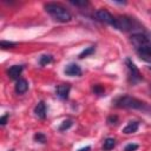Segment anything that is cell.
Here are the masks:
<instances>
[{"label": "cell", "instance_id": "1", "mask_svg": "<svg viewBox=\"0 0 151 151\" xmlns=\"http://www.w3.org/2000/svg\"><path fill=\"white\" fill-rule=\"evenodd\" d=\"M45 9L54 20L59 22H68L72 19V14L60 4L47 2L45 5Z\"/></svg>", "mask_w": 151, "mask_h": 151}, {"label": "cell", "instance_id": "2", "mask_svg": "<svg viewBox=\"0 0 151 151\" xmlns=\"http://www.w3.org/2000/svg\"><path fill=\"white\" fill-rule=\"evenodd\" d=\"M114 106L120 109H132V110H145L146 104L140 99L131 96H122L114 100Z\"/></svg>", "mask_w": 151, "mask_h": 151}, {"label": "cell", "instance_id": "3", "mask_svg": "<svg viewBox=\"0 0 151 151\" xmlns=\"http://www.w3.org/2000/svg\"><path fill=\"white\" fill-rule=\"evenodd\" d=\"M116 29L120 31V32H129L132 31L134 27L133 20L130 17L126 15H119V17H114V21L112 25Z\"/></svg>", "mask_w": 151, "mask_h": 151}, {"label": "cell", "instance_id": "4", "mask_svg": "<svg viewBox=\"0 0 151 151\" xmlns=\"http://www.w3.org/2000/svg\"><path fill=\"white\" fill-rule=\"evenodd\" d=\"M125 64H126L127 71H129V81L131 84H137V83L142 81L143 77H142L139 70L137 68V66L134 65V63L130 58H126L125 59Z\"/></svg>", "mask_w": 151, "mask_h": 151}, {"label": "cell", "instance_id": "5", "mask_svg": "<svg viewBox=\"0 0 151 151\" xmlns=\"http://www.w3.org/2000/svg\"><path fill=\"white\" fill-rule=\"evenodd\" d=\"M94 17L98 21L100 22H105V24H109V25H113V21H114V17L107 11V9H104V8H100L98 9L96 13H94Z\"/></svg>", "mask_w": 151, "mask_h": 151}, {"label": "cell", "instance_id": "6", "mask_svg": "<svg viewBox=\"0 0 151 151\" xmlns=\"http://www.w3.org/2000/svg\"><path fill=\"white\" fill-rule=\"evenodd\" d=\"M130 40H131V44L133 45V47L136 50L140 48L142 46H144L145 44H147L150 41L149 38L145 34H143V33H134V34H132Z\"/></svg>", "mask_w": 151, "mask_h": 151}, {"label": "cell", "instance_id": "7", "mask_svg": "<svg viewBox=\"0 0 151 151\" xmlns=\"http://www.w3.org/2000/svg\"><path fill=\"white\" fill-rule=\"evenodd\" d=\"M136 51L142 60L151 64V41H149L147 44H145L144 46H142L140 48H138Z\"/></svg>", "mask_w": 151, "mask_h": 151}, {"label": "cell", "instance_id": "8", "mask_svg": "<svg viewBox=\"0 0 151 151\" xmlns=\"http://www.w3.org/2000/svg\"><path fill=\"white\" fill-rule=\"evenodd\" d=\"M70 91H71V85H70V84H59V85H57V87H55V93H57V96H58L60 99H64V100L68 98Z\"/></svg>", "mask_w": 151, "mask_h": 151}, {"label": "cell", "instance_id": "9", "mask_svg": "<svg viewBox=\"0 0 151 151\" xmlns=\"http://www.w3.org/2000/svg\"><path fill=\"white\" fill-rule=\"evenodd\" d=\"M64 72H65L66 76H70V77H79V76H81V68H80V66L77 65V64H74V63L66 65Z\"/></svg>", "mask_w": 151, "mask_h": 151}, {"label": "cell", "instance_id": "10", "mask_svg": "<svg viewBox=\"0 0 151 151\" xmlns=\"http://www.w3.org/2000/svg\"><path fill=\"white\" fill-rule=\"evenodd\" d=\"M24 70V66L22 65H14L12 67H9V70L7 71V74L11 79H20V74Z\"/></svg>", "mask_w": 151, "mask_h": 151}, {"label": "cell", "instance_id": "11", "mask_svg": "<svg viewBox=\"0 0 151 151\" xmlns=\"http://www.w3.org/2000/svg\"><path fill=\"white\" fill-rule=\"evenodd\" d=\"M34 114L39 119H45L46 118V105H45V103L42 100L39 101L35 105V107H34Z\"/></svg>", "mask_w": 151, "mask_h": 151}, {"label": "cell", "instance_id": "12", "mask_svg": "<svg viewBox=\"0 0 151 151\" xmlns=\"http://www.w3.org/2000/svg\"><path fill=\"white\" fill-rule=\"evenodd\" d=\"M28 90V83L26 79H18L15 84V92L18 94H24Z\"/></svg>", "mask_w": 151, "mask_h": 151}, {"label": "cell", "instance_id": "13", "mask_svg": "<svg viewBox=\"0 0 151 151\" xmlns=\"http://www.w3.org/2000/svg\"><path fill=\"white\" fill-rule=\"evenodd\" d=\"M139 127V123L138 122H130L124 129H123V133L125 134H130V133H134Z\"/></svg>", "mask_w": 151, "mask_h": 151}, {"label": "cell", "instance_id": "14", "mask_svg": "<svg viewBox=\"0 0 151 151\" xmlns=\"http://www.w3.org/2000/svg\"><path fill=\"white\" fill-rule=\"evenodd\" d=\"M114 146H116V140H114L113 138H106V139L104 140L103 149H104L105 151H110V150H112Z\"/></svg>", "mask_w": 151, "mask_h": 151}, {"label": "cell", "instance_id": "15", "mask_svg": "<svg viewBox=\"0 0 151 151\" xmlns=\"http://www.w3.org/2000/svg\"><path fill=\"white\" fill-rule=\"evenodd\" d=\"M53 61V57L51 55V54H44V55H41L40 58H39V64H40V66H45V65H47V64H50V63H52Z\"/></svg>", "mask_w": 151, "mask_h": 151}, {"label": "cell", "instance_id": "16", "mask_svg": "<svg viewBox=\"0 0 151 151\" xmlns=\"http://www.w3.org/2000/svg\"><path fill=\"white\" fill-rule=\"evenodd\" d=\"M94 50H96V47H94V46H90V47L85 48V50L79 54V58H80V59H83V58H85V57H88L90 54H92V53L94 52Z\"/></svg>", "mask_w": 151, "mask_h": 151}, {"label": "cell", "instance_id": "17", "mask_svg": "<svg viewBox=\"0 0 151 151\" xmlns=\"http://www.w3.org/2000/svg\"><path fill=\"white\" fill-rule=\"evenodd\" d=\"M72 125H73V122H72L71 119H66V120H64V122L61 123V125L59 126V130H60V131L68 130V129H70Z\"/></svg>", "mask_w": 151, "mask_h": 151}, {"label": "cell", "instance_id": "18", "mask_svg": "<svg viewBox=\"0 0 151 151\" xmlns=\"http://www.w3.org/2000/svg\"><path fill=\"white\" fill-rule=\"evenodd\" d=\"M15 42H12V41H6V40H2V41H0V46H1V48H4V50H6V48H13V47H15Z\"/></svg>", "mask_w": 151, "mask_h": 151}, {"label": "cell", "instance_id": "19", "mask_svg": "<svg viewBox=\"0 0 151 151\" xmlns=\"http://www.w3.org/2000/svg\"><path fill=\"white\" fill-rule=\"evenodd\" d=\"M34 140L35 142H39V143H45L46 142V136L41 132H38L34 134Z\"/></svg>", "mask_w": 151, "mask_h": 151}, {"label": "cell", "instance_id": "20", "mask_svg": "<svg viewBox=\"0 0 151 151\" xmlns=\"http://www.w3.org/2000/svg\"><path fill=\"white\" fill-rule=\"evenodd\" d=\"M93 92H94L96 94H98V96H103V94H104V87H103L101 85L97 84V85L93 86Z\"/></svg>", "mask_w": 151, "mask_h": 151}, {"label": "cell", "instance_id": "21", "mask_svg": "<svg viewBox=\"0 0 151 151\" xmlns=\"http://www.w3.org/2000/svg\"><path fill=\"white\" fill-rule=\"evenodd\" d=\"M138 149V145L137 144H133V143H130V144H127L126 146H125V149H124V151H136Z\"/></svg>", "mask_w": 151, "mask_h": 151}, {"label": "cell", "instance_id": "22", "mask_svg": "<svg viewBox=\"0 0 151 151\" xmlns=\"http://www.w3.org/2000/svg\"><path fill=\"white\" fill-rule=\"evenodd\" d=\"M117 122H118V117L117 116H110L109 118H107V123L110 124V125H116L117 124Z\"/></svg>", "mask_w": 151, "mask_h": 151}, {"label": "cell", "instance_id": "23", "mask_svg": "<svg viewBox=\"0 0 151 151\" xmlns=\"http://www.w3.org/2000/svg\"><path fill=\"white\" fill-rule=\"evenodd\" d=\"M8 117H9V114L8 113H6V114H4L1 118H0V124L2 125V126H5L6 125V123H7V119H8Z\"/></svg>", "mask_w": 151, "mask_h": 151}, {"label": "cell", "instance_id": "24", "mask_svg": "<svg viewBox=\"0 0 151 151\" xmlns=\"http://www.w3.org/2000/svg\"><path fill=\"white\" fill-rule=\"evenodd\" d=\"M72 5H76V6H86L88 5V1H71Z\"/></svg>", "mask_w": 151, "mask_h": 151}, {"label": "cell", "instance_id": "25", "mask_svg": "<svg viewBox=\"0 0 151 151\" xmlns=\"http://www.w3.org/2000/svg\"><path fill=\"white\" fill-rule=\"evenodd\" d=\"M91 150V147L90 146H85V147H81V149H79L78 151H90Z\"/></svg>", "mask_w": 151, "mask_h": 151}, {"label": "cell", "instance_id": "26", "mask_svg": "<svg viewBox=\"0 0 151 151\" xmlns=\"http://www.w3.org/2000/svg\"><path fill=\"white\" fill-rule=\"evenodd\" d=\"M9 151H14V150H9Z\"/></svg>", "mask_w": 151, "mask_h": 151}, {"label": "cell", "instance_id": "27", "mask_svg": "<svg viewBox=\"0 0 151 151\" xmlns=\"http://www.w3.org/2000/svg\"><path fill=\"white\" fill-rule=\"evenodd\" d=\"M150 70H151V67H150Z\"/></svg>", "mask_w": 151, "mask_h": 151}]
</instances>
